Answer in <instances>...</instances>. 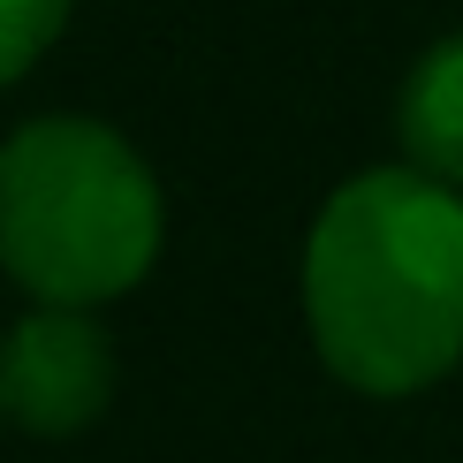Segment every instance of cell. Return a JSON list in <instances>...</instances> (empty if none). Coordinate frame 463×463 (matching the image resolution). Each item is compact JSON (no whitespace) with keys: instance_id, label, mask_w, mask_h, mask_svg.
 Masks as SVG:
<instances>
[{"instance_id":"6da1fadb","label":"cell","mask_w":463,"mask_h":463,"mask_svg":"<svg viewBox=\"0 0 463 463\" xmlns=\"http://www.w3.org/2000/svg\"><path fill=\"white\" fill-rule=\"evenodd\" d=\"M304 326L357 395H418L463 364V190L364 167L304 236Z\"/></svg>"},{"instance_id":"7a4b0ae2","label":"cell","mask_w":463,"mask_h":463,"mask_svg":"<svg viewBox=\"0 0 463 463\" xmlns=\"http://www.w3.org/2000/svg\"><path fill=\"white\" fill-rule=\"evenodd\" d=\"M167 243V198L145 152L91 114H38L0 145V274L31 304L99 312Z\"/></svg>"},{"instance_id":"3957f363","label":"cell","mask_w":463,"mask_h":463,"mask_svg":"<svg viewBox=\"0 0 463 463\" xmlns=\"http://www.w3.org/2000/svg\"><path fill=\"white\" fill-rule=\"evenodd\" d=\"M114 402V342L91 312L31 304L0 335V418L38 440L99 426Z\"/></svg>"},{"instance_id":"277c9868","label":"cell","mask_w":463,"mask_h":463,"mask_svg":"<svg viewBox=\"0 0 463 463\" xmlns=\"http://www.w3.org/2000/svg\"><path fill=\"white\" fill-rule=\"evenodd\" d=\"M395 129H402V152H411L418 175L463 190V31L440 38L426 61L411 69Z\"/></svg>"},{"instance_id":"5b68a950","label":"cell","mask_w":463,"mask_h":463,"mask_svg":"<svg viewBox=\"0 0 463 463\" xmlns=\"http://www.w3.org/2000/svg\"><path fill=\"white\" fill-rule=\"evenodd\" d=\"M76 0H0V91L24 84V76L53 53V38L69 31Z\"/></svg>"},{"instance_id":"8992f818","label":"cell","mask_w":463,"mask_h":463,"mask_svg":"<svg viewBox=\"0 0 463 463\" xmlns=\"http://www.w3.org/2000/svg\"><path fill=\"white\" fill-rule=\"evenodd\" d=\"M0 426H8V418H0Z\"/></svg>"}]
</instances>
